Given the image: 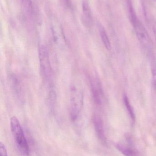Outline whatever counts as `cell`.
Instances as JSON below:
<instances>
[{"instance_id": "cell-8", "label": "cell", "mask_w": 156, "mask_h": 156, "mask_svg": "<svg viewBox=\"0 0 156 156\" xmlns=\"http://www.w3.org/2000/svg\"><path fill=\"white\" fill-rule=\"evenodd\" d=\"M99 30H100L101 38L102 41L104 45V46L107 50H111V42H110L109 37L107 35L105 29L102 26L100 25L99 27Z\"/></svg>"}, {"instance_id": "cell-5", "label": "cell", "mask_w": 156, "mask_h": 156, "mask_svg": "<svg viewBox=\"0 0 156 156\" xmlns=\"http://www.w3.org/2000/svg\"><path fill=\"white\" fill-rule=\"evenodd\" d=\"M126 143H119L116 145V147L125 156H141L139 151L133 146V142L130 136L125 137Z\"/></svg>"}, {"instance_id": "cell-6", "label": "cell", "mask_w": 156, "mask_h": 156, "mask_svg": "<svg viewBox=\"0 0 156 156\" xmlns=\"http://www.w3.org/2000/svg\"><path fill=\"white\" fill-rule=\"evenodd\" d=\"M93 125L96 135L103 145H107V140L104 132L102 119L100 116L95 115L93 118Z\"/></svg>"}, {"instance_id": "cell-12", "label": "cell", "mask_w": 156, "mask_h": 156, "mask_svg": "<svg viewBox=\"0 0 156 156\" xmlns=\"http://www.w3.org/2000/svg\"><path fill=\"white\" fill-rule=\"evenodd\" d=\"M64 3L67 6H68V7L70 6L71 3L70 0H64Z\"/></svg>"}, {"instance_id": "cell-7", "label": "cell", "mask_w": 156, "mask_h": 156, "mask_svg": "<svg viewBox=\"0 0 156 156\" xmlns=\"http://www.w3.org/2000/svg\"><path fill=\"white\" fill-rule=\"evenodd\" d=\"M82 20L85 26L89 27L91 25L92 16L90 8L87 1H84L82 2Z\"/></svg>"}, {"instance_id": "cell-14", "label": "cell", "mask_w": 156, "mask_h": 156, "mask_svg": "<svg viewBox=\"0 0 156 156\" xmlns=\"http://www.w3.org/2000/svg\"><path fill=\"white\" fill-rule=\"evenodd\" d=\"M154 1H156V0H154Z\"/></svg>"}, {"instance_id": "cell-10", "label": "cell", "mask_w": 156, "mask_h": 156, "mask_svg": "<svg viewBox=\"0 0 156 156\" xmlns=\"http://www.w3.org/2000/svg\"><path fill=\"white\" fill-rule=\"evenodd\" d=\"M124 102L125 105V107L127 108V111L131 116V119L132 121L134 122L135 119V115L133 109L132 105L130 104L129 101V99L126 95H124Z\"/></svg>"}, {"instance_id": "cell-11", "label": "cell", "mask_w": 156, "mask_h": 156, "mask_svg": "<svg viewBox=\"0 0 156 156\" xmlns=\"http://www.w3.org/2000/svg\"><path fill=\"white\" fill-rule=\"evenodd\" d=\"M0 156H7L6 147L2 142L0 143Z\"/></svg>"}, {"instance_id": "cell-2", "label": "cell", "mask_w": 156, "mask_h": 156, "mask_svg": "<svg viewBox=\"0 0 156 156\" xmlns=\"http://www.w3.org/2000/svg\"><path fill=\"white\" fill-rule=\"evenodd\" d=\"M10 128L18 151L23 156H28V143L19 121L16 116H13L10 119Z\"/></svg>"}, {"instance_id": "cell-4", "label": "cell", "mask_w": 156, "mask_h": 156, "mask_svg": "<svg viewBox=\"0 0 156 156\" xmlns=\"http://www.w3.org/2000/svg\"><path fill=\"white\" fill-rule=\"evenodd\" d=\"M38 57L41 74L45 80H49L52 77V68L49 52L45 46L41 45L39 48Z\"/></svg>"}, {"instance_id": "cell-3", "label": "cell", "mask_w": 156, "mask_h": 156, "mask_svg": "<svg viewBox=\"0 0 156 156\" xmlns=\"http://www.w3.org/2000/svg\"><path fill=\"white\" fill-rule=\"evenodd\" d=\"M84 94L81 87L78 84H73L71 87L69 111L71 118L76 121L81 112L83 105Z\"/></svg>"}, {"instance_id": "cell-13", "label": "cell", "mask_w": 156, "mask_h": 156, "mask_svg": "<svg viewBox=\"0 0 156 156\" xmlns=\"http://www.w3.org/2000/svg\"><path fill=\"white\" fill-rule=\"evenodd\" d=\"M154 34L155 37V40L156 41V24H155L154 25Z\"/></svg>"}, {"instance_id": "cell-1", "label": "cell", "mask_w": 156, "mask_h": 156, "mask_svg": "<svg viewBox=\"0 0 156 156\" xmlns=\"http://www.w3.org/2000/svg\"><path fill=\"white\" fill-rule=\"evenodd\" d=\"M128 12L130 21L134 29L136 37L143 47L151 54L153 49V43L145 27L139 20L133 7L131 0L127 2Z\"/></svg>"}, {"instance_id": "cell-9", "label": "cell", "mask_w": 156, "mask_h": 156, "mask_svg": "<svg viewBox=\"0 0 156 156\" xmlns=\"http://www.w3.org/2000/svg\"><path fill=\"white\" fill-rule=\"evenodd\" d=\"M150 56V66L153 79V87L156 90V59L154 55L152 53L149 55Z\"/></svg>"}]
</instances>
